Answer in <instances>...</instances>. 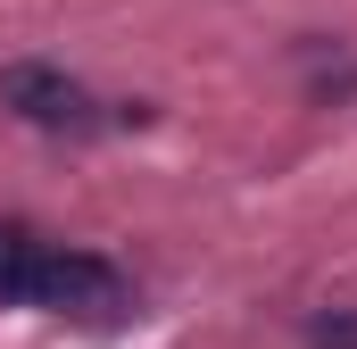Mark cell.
<instances>
[{"label":"cell","mask_w":357,"mask_h":349,"mask_svg":"<svg viewBox=\"0 0 357 349\" xmlns=\"http://www.w3.org/2000/svg\"><path fill=\"white\" fill-rule=\"evenodd\" d=\"M307 349H357V308H324V316H307Z\"/></svg>","instance_id":"3"},{"label":"cell","mask_w":357,"mask_h":349,"mask_svg":"<svg viewBox=\"0 0 357 349\" xmlns=\"http://www.w3.org/2000/svg\"><path fill=\"white\" fill-rule=\"evenodd\" d=\"M25 308L75 316V325H125V316H133V291H125V274H116L108 258L50 242V258H42V274H33V299H25Z\"/></svg>","instance_id":"1"},{"label":"cell","mask_w":357,"mask_h":349,"mask_svg":"<svg viewBox=\"0 0 357 349\" xmlns=\"http://www.w3.org/2000/svg\"><path fill=\"white\" fill-rule=\"evenodd\" d=\"M0 100L25 117V125H42V133H100L108 117H100V100H91L75 75H59V67H33V59H17V67H0Z\"/></svg>","instance_id":"2"}]
</instances>
